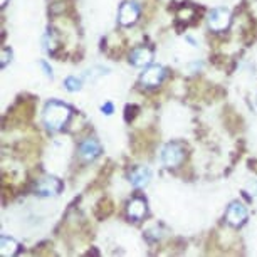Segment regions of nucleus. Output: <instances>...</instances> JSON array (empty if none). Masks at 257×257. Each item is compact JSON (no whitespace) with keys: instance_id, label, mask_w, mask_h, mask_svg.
<instances>
[{"instance_id":"4468645a","label":"nucleus","mask_w":257,"mask_h":257,"mask_svg":"<svg viewBox=\"0 0 257 257\" xmlns=\"http://www.w3.org/2000/svg\"><path fill=\"white\" fill-rule=\"evenodd\" d=\"M64 86H66V89L67 91H79L81 89V81L77 79V77H67V79L64 81Z\"/></svg>"},{"instance_id":"f03ea898","label":"nucleus","mask_w":257,"mask_h":257,"mask_svg":"<svg viewBox=\"0 0 257 257\" xmlns=\"http://www.w3.org/2000/svg\"><path fill=\"white\" fill-rule=\"evenodd\" d=\"M183 158H185V152L178 143H168L162 152V162L168 168L178 167L183 162Z\"/></svg>"},{"instance_id":"ddd939ff","label":"nucleus","mask_w":257,"mask_h":257,"mask_svg":"<svg viewBox=\"0 0 257 257\" xmlns=\"http://www.w3.org/2000/svg\"><path fill=\"white\" fill-rule=\"evenodd\" d=\"M99 69H101V67H93V69H89L88 72H84V79H86V81H96L99 76L108 74V69H104V71L98 72Z\"/></svg>"},{"instance_id":"7ed1b4c3","label":"nucleus","mask_w":257,"mask_h":257,"mask_svg":"<svg viewBox=\"0 0 257 257\" xmlns=\"http://www.w3.org/2000/svg\"><path fill=\"white\" fill-rule=\"evenodd\" d=\"M208 26L215 32H222L225 29H229L230 12L225 11V9H215V11H212L210 16H208Z\"/></svg>"},{"instance_id":"9b49d317","label":"nucleus","mask_w":257,"mask_h":257,"mask_svg":"<svg viewBox=\"0 0 257 257\" xmlns=\"http://www.w3.org/2000/svg\"><path fill=\"white\" fill-rule=\"evenodd\" d=\"M150 178H152V172H150L148 168H145V167H140L137 170H133L132 175H130V180H132L133 185L138 187V188L148 185Z\"/></svg>"},{"instance_id":"2eb2a0df","label":"nucleus","mask_w":257,"mask_h":257,"mask_svg":"<svg viewBox=\"0 0 257 257\" xmlns=\"http://www.w3.org/2000/svg\"><path fill=\"white\" fill-rule=\"evenodd\" d=\"M245 188H247V192H249L252 197H257V180H250L245 185Z\"/></svg>"},{"instance_id":"a211bd4d","label":"nucleus","mask_w":257,"mask_h":257,"mask_svg":"<svg viewBox=\"0 0 257 257\" xmlns=\"http://www.w3.org/2000/svg\"><path fill=\"white\" fill-rule=\"evenodd\" d=\"M41 66H42V67H44L46 74H47V76H49V77H52V69H51V67H49V66H47V64H46V62H41Z\"/></svg>"},{"instance_id":"9d476101","label":"nucleus","mask_w":257,"mask_h":257,"mask_svg":"<svg viewBox=\"0 0 257 257\" xmlns=\"http://www.w3.org/2000/svg\"><path fill=\"white\" fill-rule=\"evenodd\" d=\"M128 215L135 220H142L147 215V202L143 198H133L128 203Z\"/></svg>"},{"instance_id":"1a4fd4ad","label":"nucleus","mask_w":257,"mask_h":257,"mask_svg":"<svg viewBox=\"0 0 257 257\" xmlns=\"http://www.w3.org/2000/svg\"><path fill=\"white\" fill-rule=\"evenodd\" d=\"M130 61H132L133 66L137 67H143V66H148L150 62L153 61V52L147 49V47H138L132 52L130 56Z\"/></svg>"},{"instance_id":"20e7f679","label":"nucleus","mask_w":257,"mask_h":257,"mask_svg":"<svg viewBox=\"0 0 257 257\" xmlns=\"http://www.w3.org/2000/svg\"><path fill=\"white\" fill-rule=\"evenodd\" d=\"M61 190H62V183L59 178H56V177H46V178H42V180H39L36 185V192L39 195H44V197L57 195Z\"/></svg>"},{"instance_id":"423d86ee","label":"nucleus","mask_w":257,"mask_h":257,"mask_svg":"<svg viewBox=\"0 0 257 257\" xmlns=\"http://www.w3.org/2000/svg\"><path fill=\"white\" fill-rule=\"evenodd\" d=\"M165 77V69L162 66H150L147 71L143 72L142 82L148 88H157L158 84H162Z\"/></svg>"},{"instance_id":"f8f14e48","label":"nucleus","mask_w":257,"mask_h":257,"mask_svg":"<svg viewBox=\"0 0 257 257\" xmlns=\"http://www.w3.org/2000/svg\"><path fill=\"white\" fill-rule=\"evenodd\" d=\"M19 250V244L14 239H9V237H2L0 240V254L4 257H12L16 255Z\"/></svg>"},{"instance_id":"6e6552de","label":"nucleus","mask_w":257,"mask_h":257,"mask_svg":"<svg viewBox=\"0 0 257 257\" xmlns=\"http://www.w3.org/2000/svg\"><path fill=\"white\" fill-rule=\"evenodd\" d=\"M79 153H81L82 160H86V162H93L94 158H98L101 155V145L96 142V140H86V142L81 143Z\"/></svg>"},{"instance_id":"6ab92c4d","label":"nucleus","mask_w":257,"mask_h":257,"mask_svg":"<svg viewBox=\"0 0 257 257\" xmlns=\"http://www.w3.org/2000/svg\"><path fill=\"white\" fill-rule=\"evenodd\" d=\"M6 4H7V0H0V6H2V7L6 6Z\"/></svg>"},{"instance_id":"f3484780","label":"nucleus","mask_w":257,"mask_h":257,"mask_svg":"<svg viewBox=\"0 0 257 257\" xmlns=\"http://www.w3.org/2000/svg\"><path fill=\"white\" fill-rule=\"evenodd\" d=\"M7 61H9V51H7V49H4V51H2V67H6Z\"/></svg>"},{"instance_id":"0eeeda50","label":"nucleus","mask_w":257,"mask_h":257,"mask_svg":"<svg viewBox=\"0 0 257 257\" xmlns=\"http://www.w3.org/2000/svg\"><path fill=\"white\" fill-rule=\"evenodd\" d=\"M140 16V9L137 7V4L133 2H124L123 6L119 7V24L121 26H132V24L137 22V19Z\"/></svg>"},{"instance_id":"f257e3e1","label":"nucleus","mask_w":257,"mask_h":257,"mask_svg":"<svg viewBox=\"0 0 257 257\" xmlns=\"http://www.w3.org/2000/svg\"><path fill=\"white\" fill-rule=\"evenodd\" d=\"M71 118V109L66 104L57 103V101H51L47 103L44 109V123L52 132H57L64 126Z\"/></svg>"},{"instance_id":"dca6fc26","label":"nucleus","mask_w":257,"mask_h":257,"mask_svg":"<svg viewBox=\"0 0 257 257\" xmlns=\"http://www.w3.org/2000/svg\"><path fill=\"white\" fill-rule=\"evenodd\" d=\"M101 109H103L104 114H111V113H113V104H111V103H104Z\"/></svg>"},{"instance_id":"39448f33","label":"nucleus","mask_w":257,"mask_h":257,"mask_svg":"<svg viewBox=\"0 0 257 257\" xmlns=\"http://www.w3.org/2000/svg\"><path fill=\"white\" fill-rule=\"evenodd\" d=\"M225 219H227V222H229L230 225L239 227V225L244 224L245 219H247V208L242 205L240 202L230 203L229 208H227Z\"/></svg>"}]
</instances>
